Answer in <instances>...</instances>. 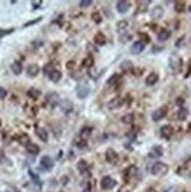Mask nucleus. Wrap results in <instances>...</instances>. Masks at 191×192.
<instances>
[{
	"label": "nucleus",
	"instance_id": "20",
	"mask_svg": "<svg viewBox=\"0 0 191 192\" xmlns=\"http://www.w3.org/2000/svg\"><path fill=\"white\" fill-rule=\"evenodd\" d=\"M94 41H95V43L96 45H99V46H103L105 43V36L103 35V33H96V35L94 36Z\"/></svg>",
	"mask_w": 191,
	"mask_h": 192
},
{
	"label": "nucleus",
	"instance_id": "42",
	"mask_svg": "<svg viewBox=\"0 0 191 192\" xmlns=\"http://www.w3.org/2000/svg\"><path fill=\"white\" fill-rule=\"evenodd\" d=\"M52 70H54V69H53V67H52V63H49V65H47V66L45 67V72H46L47 74H49Z\"/></svg>",
	"mask_w": 191,
	"mask_h": 192
},
{
	"label": "nucleus",
	"instance_id": "1",
	"mask_svg": "<svg viewBox=\"0 0 191 192\" xmlns=\"http://www.w3.org/2000/svg\"><path fill=\"white\" fill-rule=\"evenodd\" d=\"M168 170H169L168 165L162 162H156L151 166V173L154 176H164L165 173L168 172Z\"/></svg>",
	"mask_w": 191,
	"mask_h": 192
},
{
	"label": "nucleus",
	"instance_id": "27",
	"mask_svg": "<svg viewBox=\"0 0 191 192\" xmlns=\"http://www.w3.org/2000/svg\"><path fill=\"white\" fill-rule=\"evenodd\" d=\"M121 69L125 72V73H128V72H130L132 69V63L130 61H123L122 63H121Z\"/></svg>",
	"mask_w": 191,
	"mask_h": 192
},
{
	"label": "nucleus",
	"instance_id": "48",
	"mask_svg": "<svg viewBox=\"0 0 191 192\" xmlns=\"http://www.w3.org/2000/svg\"><path fill=\"white\" fill-rule=\"evenodd\" d=\"M189 11H190V13H191V5L189 6Z\"/></svg>",
	"mask_w": 191,
	"mask_h": 192
},
{
	"label": "nucleus",
	"instance_id": "41",
	"mask_svg": "<svg viewBox=\"0 0 191 192\" xmlns=\"http://www.w3.org/2000/svg\"><path fill=\"white\" fill-rule=\"evenodd\" d=\"M40 20H41V18H38L36 20H32V21H29V22H27V24H25L24 26L25 27H28V26H31V25H34V24H36V22H39Z\"/></svg>",
	"mask_w": 191,
	"mask_h": 192
},
{
	"label": "nucleus",
	"instance_id": "9",
	"mask_svg": "<svg viewBox=\"0 0 191 192\" xmlns=\"http://www.w3.org/2000/svg\"><path fill=\"white\" fill-rule=\"evenodd\" d=\"M174 134V128L171 126H163L161 128V136L163 138H170Z\"/></svg>",
	"mask_w": 191,
	"mask_h": 192
},
{
	"label": "nucleus",
	"instance_id": "19",
	"mask_svg": "<svg viewBox=\"0 0 191 192\" xmlns=\"http://www.w3.org/2000/svg\"><path fill=\"white\" fill-rule=\"evenodd\" d=\"M90 134H92V128H89V126H85V128H82V129H81V131H80V138L85 139V141H86V139L90 136Z\"/></svg>",
	"mask_w": 191,
	"mask_h": 192
},
{
	"label": "nucleus",
	"instance_id": "6",
	"mask_svg": "<svg viewBox=\"0 0 191 192\" xmlns=\"http://www.w3.org/2000/svg\"><path fill=\"white\" fill-rule=\"evenodd\" d=\"M123 103H124V101L122 97H114L113 100L109 101V103H108V108L110 109V110H115V109H119L121 107L123 106Z\"/></svg>",
	"mask_w": 191,
	"mask_h": 192
},
{
	"label": "nucleus",
	"instance_id": "3",
	"mask_svg": "<svg viewBox=\"0 0 191 192\" xmlns=\"http://www.w3.org/2000/svg\"><path fill=\"white\" fill-rule=\"evenodd\" d=\"M115 185H116V180L113 179L112 177H109V176H105L101 180V187L103 190H110Z\"/></svg>",
	"mask_w": 191,
	"mask_h": 192
},
{
	"label": "nucleus",
	"instance_id": "38",
	"mask_svg": "<svg viewBox=\"0 0 191 192\" xmlns=\"http://www.w3.org/2000/svg\"><path fill=\"white\" fill-rule=\"evenodd\" d=\"M7 95V92L5 88H2V87H0V100L5 99Z\"/></svg>",
	"mask_w": 191,
	"mask_h": 192
},
{
	"label": "nucleus",
	"instance_id": "21",
	"mask_svg": "<svg viewBox=\"0 0 191 192\" xmlns=\"http://www.w3.org/2000/svg\"><path fill=\"white\" fill-rule=\"evenodd\" d=\"M170 31L169 29H162L159 33H158L157 35V39L159 40V41H165V40H168L169 38H170Z\"/></svg>",
	"mask_w": 191,
	"mask_h": 192
},
{
	"label": "nucleus",
	"instance_id": "5",
	"mask_svg": "<svg viewBox=\"0 0 191 192\" xmlns=\"http://www.w3.org/2000/svg\"><path fill=\"white\" fill-rule=\"evenodd\" d=\"M105 160H107L108 163H110V164H116L117 160H119V155L116 153L115 150L108 149V150L105 151Z\"/></svg>",
	"mask_w": 191,
	"mask_h": 192
},
{
	"label": "nucleus",
	"instance_id": "23",
	"mask_svg": "<svg viewBox=\"0 0 191 192\" xmlns=\"http://www.w3.org/2000/svg\"><path fill=\"white\" fill-rule=\"evenodd\" d=\"M27 151L31 153V155H38L40 151L39 146L36 145V144H33V143H31V144H28L27 145Z\"/></svg>",
	"mask_w": 191,
	"mask_h": 192
},
{
	"label": "nucleus",
	"instance_id": "13",
	"mask_svg": "<svg viewBox=\"0 0 191 192\" xmlns=\"http://www.w3.org/2000/svg\"><path fill=\"white\" fill-rule=\"evenodd\" d=\"M59 102H60V99H59V95H58V94L52 93L47 96V103L51 104L52 107H55Z\"/></svg>",
	"mask_w": 191,
	"mask_h": 192
},
{
	"label": "nucleus",
	"instance_id": "25",
	"mask_svg": "<svg viewBox=\"0 0 191 192\" xmlns=\"http://www.w3.org/2000/svg\"><path fill=\"white\" fill-rule=\"evenodd\" d=\"M119 81H120V75L119 74H114V75H112L109 79L107 80V85L108 86H115Z\"/></svg>",
	"mask_w": 191,
	"mask_h": 192
},
{
	"label": "nucleus",
	"instance_id": "31",
	"mask_svg": "<svg viewBox=\"0 0 191 192\" xmlns=\"http://www.w3.org/2000/svg\"><path fill=\"white\" fill-rule=\"evenodd\" d=\"M19 142L22 144V145H28V144H31V138L28 137V135H21V137H20Z\"/></svg>",
	"mask_w": 191,
	"mask_h": 192
},
{
	"label": "nucleus",
	"instance_id": "30",
	"mask_svg": "<svg viewBox=\"0 0 191 192\" xmlns=\"http://www.w3.org/2000/svg\"><path fill=\"white\" fill-rule=\"evenodd\" d=\"M136 172V169H135V166H130L127 171H125V180H128L129 178H132V176L135 175Z\"/></svg>",
	"mask_w": 191,
	"mask_h": 192
},
{
	"label": "nucleus",
	"instance_id": "32",
	"mask_svg": "<svg viewBox=\"0 0 191 192\" xmlns=\"http://www.w3.org/2000/svg\"><path fill=\"white\" fill-rule=\"evenodd\" d=\"M184 7H185V4L183 1H177V2L175 4V9H176V12H178V13L183 12V11H184Z\"/></svg>",
	"mask_w": 191,
	"mask_h": 192
},
{
	"label": "nucleus",
	"instance_id": "18",
	"mask_svg": "<svg viewBox=\"0 0 191 192\" xmlns=\"http://www.w3.org/2000/svg\"><path fill=\"white\" fill-rule=\"evenodd\" d=\"M40 72V68L38 65H31V66H28L27 68V74L29 75V76H36Z\"/></svg>",
	"mask_w": 191,
	"mask_h": 192
},
{
	"label": "nucleus",
	"instance_id": "10",
	"mask_svg": "<svg viewBox=\"0 0 191 192\" xmlns=\"http://www.w3.org/2000/svg\"><path fill=\"white\" fill-rule=\"evenodd\" d=\"M158 79L159 77H158L157 73H150L145 79V85L147 86H154V85H156L158 82Z\"/></svg>",
	"mask_w": 191,
	"mask_h": 192
},
{
	"label": "nucleus",
	"instance_id": "15",
	"mask_svg": "<svg viewBox=\"0 0 191 192\" xmlns=\"http://www.w3.org/2000/svg\"><path fill=\"white\" fill-rule=\"evenodd\" d=\"M78 170L82 175H86L89 171V165H88V163H87L86 160H80L79 163H78Z\"/></svg>",
	"mask_w": 191,
	"mask_h": 192
},
{
	"label": "nucleus",
	"instance_id": "2",
	"mask_svg": "<svg viewBox=\"0 0 191 192\" xmlns=\"http://www.w3.org/2000/svg\"><path fill=\"white\" fill-rule=\"evenodd\" d=\"M89 92H90V88L85 82H81L76 87V95H78L79 99H86L89 95Z\"/></svg>",
	"mask_w": 191,
	"mask_h": 192
},
{
	"label": "nucleus",
	"instance_id": "4",
	"mask_svg": "<svg viewBox=\"0 0 191 192\" xmlns=\"http://www.w3.org/2000/svg\"><path fill=\"white\" fill-rule=\"evenodd\" d=\"M166 113H168V107L163 106V107H161V108H158L157 110H155V111L152 113L151 117L155 122H157V121L163 119L165 115H166Z\"/></svg>",
	"mask_w": 191,
	"mask_h": 192
},
{
	"label": "nucleus",
	"instance_id": "46",
	"mask_svg": "<svg viewBox=\"0 0 191 192\" xmlns=\"http://www.w3.org/2000/svg\"><path fill=\"white\" fill-rule=\"evenodd\" d=\"M177 104H183V100L182 99H177V102H176Z\"/></svg>",
	"mask_w": 191,
	"mask_h": 192
},
{
	"label": "nucleus",
	"instance_id": "26",
	"mask_svg": "<svg viewBox=\"0 0 191 192\" xmlns=\"http://www.w3.org/2000/svg\"><path fill=\"white\" fill-rule=\"evenodd\" d=\"M188 115H189V110L185 109V108H181V109L178 110L177 117L179 121H184V119L188 117Z\"/></svg>",
	"mask_w": 191,
	"mask_h": 192
},
{
	"label": "nucleus",
	"instance_id": "37",
	"mask_svg": "<svg viewBox=\"0 0 191 192\" xmlns=\"http://www.w3.org/2000/svg\"><path fill=\"white\" fill-rule=\"evenodd\" d=\"M95 73H96V69H95L94 67H92V68H89V76H90L92 79H94V80H95L96 77H97V76L95 75Z\"/></svg>",
	"mask_w": 191,
	"mask_h": 192
},
{
	"label": "nucleus",
	"instance_id": "33",
	"mask_svg": "<svg viewBox=\"0 0 191 192\" xmlns=\"http://www.w3.org/2000/svg\"><path fill=\"white\" fill-rule=\"evenodd\" d=\"M132 119H134L132 114H127V115H124V116L122 117V122H123V123H132Z\"/></svg>",
	"mask_w": 191,
	"mask_h": 192
},
{
	"label": "nucleus",
	"instance_id": "16",
	"mask_svg": "<svg viewBox=\"0 0 191 192\" xmlns=\"http://www.w3.org/2000/svg\"><path fill=\"white\" fill-rule=\"evenodd\" d=\"M48 76H49V80L53 81V82H59L60 79L62 77V74H61V72H59V70L54 69V70H52L51 73L48 74Z\"/></svg>",
	"mask_w": 191,
	"mask_h": 192
},
{
	"label": "nucleus",
	"instance_id": "47",
	"mask_svg": "<svg viewBox=\"0 0 191 192\" xmlns=\"http://www.w3.org/2000/svg\"><path fill=\"white\" fill-rule=\"evenodd\" d=\"M189 129H190V130H191V122H190V123H189Z\"/></svg>",
	"mask_w": 191,
	"mask_h": 192
},
{
	"label": "nucleus",
	"instance_id": "29",
	"mask_svg": "<svg viewBox=\"0 0 191 192\" xmlns=\"http://www.w3.org/2000/svg\"><path fill=\"white\" fill-rule=\"evenodd\" d=\"M93 62H94V60H93V58L89 55V56H87L86 59L82 61V65H83V67H87V68H92Z\"/></svg>",
	"mask_w": 191,
	"mask_h": 192
},
{
	"label": "nucleus",
	"instance_id": "40",
	"mask_svg": "<svg viewBox=\"0 0 191 192\" xmlns=\"http://www.w3.org/2000/svg\"><path fill=\"white\" fill-rule=\"evenodd\" d=\"M141 42H143V43H145V42H149L150 41V39H149V36H147V34H141Z\"/></svg>",
	"mask_w": 191,
	"mask_h": 192
},
{
	"label": "nucleus",
	"instance_id": "14",
	"mask_svg": "<svg viewBox=\"0 0 191 192\" xmlns=\"http://www.w3.org/2000/svg\"><path fill=\"white\" fill-rule=\"evenodd\" d=\"M163 12H164V11H163V7L162 6H156L151 11V18L152 19H159V18H162Z\"/></svg>",
	"mask_w": 191,
	"mask_h": 192
},
{
	"label": "nucleus",
	"instance_id": "39",
	"mask_svg": "<svg viewBox=\"0 0 191 192\" xmlns=\"http://www.w3.org/2000/svg\"><path fill=\"white\" fill-rule=\"evenodd\" d=\"M154 152L156 153V156H161L162 155V148L161 146H155L154 148Z\"/></svg>",
	"mask_w": 191,
	"mask_h": 192
},
{
	"label": "nucleus",
	"instance_id": "22",
	"mask_svg": "<svg viewBox=\"0 0 191 192\" xmlns=\"http://www.w3.org/2000/svg\"><path fill=\"white\" fill-rule=\"evenodd\" d=\"M11 69H12L13 74H15V75H19V74H21V72H22V65H21L20 62H18V61H15V62L12 63Z\"/></svg>",
	"mask_w": 191,
	"mask_h": 192
},
{
	"label": "nucleus",
	"instance_id": "35",
	"mask_svg": "<svg viewBox=\"0 0 191 192\" xmlns=\"http://www.w3.org/2000/svg\"><path fill=\"white\" fill-rule=\"evenodd\" d=\"M92 5V0H82L79 2V6L80 7H88Z\"/></svg>",
	"mask_w": 191,
	"mask_h": 192
},
{
	"label": "nucleus",
	"instance_id": "34",
	"mask_svg": "<svg viewBox=\"0 0 191 192\" xmlns=\"http://www.w3.org/2000/svg\"><path fill=\"white\" fill-rule=\"evenodd\" d=\"M92 19L96 22V24H100L101 21H102V18H101V15H100V13H97V12H94L92 15Z\"/></svg>",
	"mask_w": 191,
	"mask_h": 192
},
{
	"label": "nucleus",
	"instance_id": "28",
	"mask_svg": "<svg viewBox=\"0 0 191 192\" xmlns=\"http://www.w3.org/2000/svg\"><path fill=\"white\" fill-rule=\"evenodd\" d=\"M27 95L31 97V99H34L36 100L38 97L40 96V92L38 90V89H34V88H31L28 92H27Z\"/></svg>",
	"mask_w": 191,
	"mask_h": 192
},
{
	"label": "nucleus",
	"instance_id": "17",
	"mask_svg": "<svg viewBox=\"0 0 191 192\" xmlns=\"http://www.w3.org/2000/svg\"><path fill=\"white\" fill-rule=\"evenodd\" d=\"M36 135L42 142H47L48 141V133L46 131V129L44 128H38L36 129Z\"/></svg>",
	"mask_w": 191,
	"mask_h": 192
},
{
	"label": "nucleus",
	"instance_id": "11",
	"mask_svg": "<svg viewBox=\"0 0 191 192\" xmlns=\"http://www.w3.org/2000/svg\"><path fill=\"white\" fill-rule=\"evenodd\" d=\"M40 164L45 170H49V169H52L53 166V160L49 156H44L41 158V160H40Z\"/></svg>",
	"mask_w": 191,
	"mask_h": 192
},
{
	"label": "nucleus",
	"instance_id": "49",
	"mask_svg": "<svg viewBox=\"0 0 191 192\" xmlns=\"http://www.w3.org/2000/svg\"><path fill=\"white\" fill-rule=\"evenodd\" d=\"M190 176H191V173H190Z\"/></svg>",
	"mask_w": 191,
	"mask_h": 192
},
{
	"label": "nucleus",
	"instance_id": "36",
	"mask_svg": "<svg viewBox=\"0 0 191 192\" xmlns=\"http://www.w3.org/2000/svg\"><path fill=\"white\" fill-rule=\"evenodd\" d=\"M13 31H14L13 28H11V29H0V38L5 36V35H7V34H11Z\"/></svg>",
	"mask_w": 191,
	"mask_h": 192
},
{
	"label": "nucleus",
	"instance_id": "12",
	"mask_svg": "<svg viewBox=\"0 0 191 192\" xmlns=\"http://www.w3.org/2000/svg\"><path fill=\"white\" fill-rule=\"evenodd\" d=\"M116 8H117V11L120 13L123 14L125 12H128V9L130 8V2L129 1H119L116 4Z\"/></svg>",
	"mask_w": 191,
	"mask_h": 192
},
{
	"label": "nucleus",
	"instance_id": "43",
	"mask_svg": "<svg viewBox=\"0 0 191 192\" xmlns=\"http://www.w3.org/2000/svg\"><path fill=\"white\" fill-rule=\"evenodd\" d=\"M80 139H81V138H80ZM76 144H78V146H79V148H85V146L87 145V142L85 141V139H81V142H80V143H76Z\"/></svg>",
	"mask_w": 191,
	"mask_h": 192
},
{
	"label": "nucleus",
	"instance_id": "8",
	"mask_svg": "<svg viewBox=\"0 0 191 192\" xmlns=\"http://www.w3.org/2000/svg\"><path fill=\"white\" fill-rule=\"evenodd\" d=\"M145 45L143 42H141V41H136L132 47H130V52L132 54H135V55H137V54L142 53L143 52V49H144Z\"/></svg>",
	"mask_w": 191,
	"mask_h": 192
},
{
	"label": "nucleus",
	"instance_id": "44",
	"mask_svg": "<svg viewBox=\"0 0 191 192\" xmlns=\"http://www.w3.org/2000/svg\"><path fill=\"white\" fill-rule=\"evenodd\" d=\"M71 67H72V68L74 67V62H73V61L72 62L69 61V62H68V65H67V68H68V69H71Z\"/></svg>",
	"mask_w": 191,
	"mask_h": 192
},
{
	"label": "nucleus",
	"instance_id": "45",
	"mask_svg": "<svg viewBox=\"0 0 191 192\" xmlns=\"http://www.w3.org/2000/svg\"><path fill=\"white\" fill-rule=\"evenodd\" d=\"M144 192H156L155 191V189H152V187H149V189H147Z\"/></svg>",
	"mask_w": 191,
	"mask_h": 192
},
{
	"label": "nucleus",
	"instance_id": "24",
	"mask_svg": "<svg viewBox=\"0 0 191 192\" xmlns=\"http://www.w3.org/2000/svg\"><path fill=\"white\" fill-rule=\"evenodd\" d=\"M128 26H129V24H128L127 20H121V21L117 22V31L120 33H123L125 29L128 28Z\"/></svg>",
	"mask_w": 191,
	"mask_h": 192
},
{
	"label": "nucleus",
	"instance_id": "7",
	"mask_svg": "<svg viewBox=\"0 0 191 192\" xmlns=\"http://www.w3.org/2000/svg\"><path fill=\"white\" fill-rule=\"evenodd\" d=\"M169 63H170V67L174 70H178L182 67V60H181V58L176 56V55H171L170 60H169Z\"/></svg>",
	"mask_w": 191,
	"mask_h": 192
}]
</instances>
